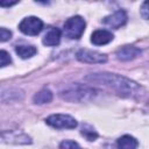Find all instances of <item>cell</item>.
Wrapping results in <instances>:
<instances>
[{"mask_svg":"<svg viewBox=\"0 0 149 149\" xmlns=\"http://www.w3.org/2000/svg\"><path fill=\"white\" fill-rule=\"evenodd\" d=\"M85 80L108 86L114 90L118 94L127 98L139 97L143 92V88L135 81L114 73H92L86 76Z\"/></svg>","mask_w":149,"mask_h":149,"instance_id":"1","label":"cell"},{"mask_svg":"<svg viewBox=\"0 0 149 149\" xmlns=\"http://www.w3.org/2000/svg\"><path fill=\"white\" fill-rule=\"evenodd\" d=\"M113 34L106 29H98L91 35V42L95 45H104L113 40Z\"/></svg>","mask_w":149,"mask_h":149,"instance_id":"9","label":"cell"},{"mask_svg":"<svg viewBox=\"0 0 149 149\" xmlns=\"http://www.w3.org/2000/svg\"><path fill=\"white\" fill-rule=\"evenodd\" d=\"M127 21V14L125 10H116L113 14L106 16L104 19V23L106 26H108L109 28H120L121 26H123Z\"/></svg>","mask_w":149,"mask_h":149,"instance_id":"8","label":"cell"},{"mask_svg":"<svg viewBox=\"0 0 149 149\" xmlns=\"http://www.w3.org/2000/svg\"><path fill=\"white\" fill-rule=\"evenodd\" d=\"M59 149H80L79 144L74 141L71 140H65L63 142H61L59 144Z\"/></svg>","mask_w":149,"mask_h":149,"instance_id":"16","label":"cell"},{"mask_svg":"<svg viewBox=\"0 0 149 149\" xmlns=\"http://www.w3.org/2000/svg\"><path fill=\"white\" fill-rule=\"evenodd\" d=\"M81 134H83L88 141H94V140L98 137L97 132H95L93 128H91L90 126H85V127H83V129H81Z\"/></svg>","mask_w":149,"mask_h":149,"instance_id":"15","label":"cell"},{"mask_svg":"<svg viewBox=\"0 0 149 149\" xmlns=\"http://www.w3.org/2000/svg\"><path fill=\"white\" fill-rule=\"evenodd\" d=\"M34 102L35 104H38V105H42V104H48L52 100V93L49 88H43L41 90L40 92H37L34 98H33Z\"/></svg>","mask_w":149,"mask_h":149,"instance_id":"13","label":"cell"},{"mask_svg":"<svg viewBox=\"0 0 149 149\" xmlns=\"http://www.w3.org/2000/svg\"><path fill=\"white\" fill-rule=\"evenodd\" d=\"M63 30L66 37L71 40H77L83 35L85 30V21L81 16H72L65 21Z\"/></svg>","mask_w":149,"mask_h":149,"instance_id":"3","label":"cell"},{"mask_svg":"<svg viewBox=\"0 0 149 149\" xmlns=\"http://www.w3.org/2000/svg\"><path fill=\"white\" fill-rule=\"evenodd\" d=\"M43 44L47 47H55L61 42V31L57 28H50L43 37Z\"/></svg>","mask_w":149,"mask_h":149,"instance_id":"11","label":"cell"},{"mask_svg":"<svg viewBox=\"0 0 149 149\" xmlns=\"http://www.w3.org/2000/svg\"><path fill=\"white\" fill-rule=\"evenodd\" d=\"M10 62H12V58H10L9 54L5 50H0V68L10 64Z\"/></svg>","mask_w":149,"mask_h":149,"instance_id":"17","label":"cell"},{"mask_svg":"<svg viewBox=\"0 0 149 149\" xmlns=\"http://www.w3.org/2000/svg\"><path fill=\"white\" fill-rule=\"evenodd\" d=\"M45 122L56 129H73L78 125L76 119L68 114H52L47 118Z\"/></svg>","mask_w":149,"mask_h":149,"instance_id":"4","label":"cell"},{"mask_svg":"<svg viewBox=\"0 0 149 149\" xmlns=\"http://www.w3.org/2000/svg\"><path fill=\"white\" fill-rule=\"evenodd\" d=\"M139 142L130 135H123L118 140V149H136Z\"/></svg>","mask_w":149,"mask_h":149,"instance_id":"12","label":"cell"},{"mask_svg":"<svg viewBox=\"0 0 149 149\" xmlns=\"http://www.w3.org/2000/svg\"><path fill=\"white\" fill-rule=\"evenodd\" d=\"M61 97L71 102H81V101H87L91 100L95 95L94 88L83 85V84H71L65 86L61 91Z\"/></svg>","mask_w":149,"mask_h":149,"instance_id":"2","label":"cell"},{"mask_svg":"<svg viewBox=\"0 0 149 149\" xmlns=\"http://www.w3.org/2000/svg\"><path fill=\"white\" fill-rule=\"evenodd\" d=\"M140 54H141V50L139 48L133 45H125L116 51V57L120 61H132L137 56H140Z\"/></svg>","mask_w":149,"mask_h":149,"instance_id":"10","label":"cell"},{"mask_svg":"<svg viewBox=\"0 0 149 149\" xmlns=\"http://www.w3.org/2000/svg\"><path fill=\"white\" fill-rule=\"evenodd\" d=\"M17 1H0V6L1 7H10L13 5H16Z\"/></svg>","mask_w":149,"mask_h":149,"instance_id":"20","label":"cell"},{"mask_svg":"<svg viewBox=\"0 0 149 149\" xmlns=\"http://www.w3.org/2000/svg\"><path fill=\"white\" fill-rule=\"evenodd\" d=\"M141 14L143 16V19H148V3L147 2H143L142 5V8H141Z\"/></svg>","mask_w":149,"mask_h":149,"instance_id":"19","label":"cell"},{"mask_svg":"<svg viewBox=\"0 0 149 149\" xmlns=\"http://www.w3.org/2000/svg\"><path fill=\"white\" fill-rule=\"evenodd\" d=\"M19 28L23 34L34 36L41 33V30L43 29V22L36 16H28L20 22Z\"/></svg>","mask_w":149,"mask_h":149,"instance_id":"5","label":"cell"},{"mask_svg":"<svg viewBox=\"0 0 149 149\" xmlns=\"http://www.w3.org/2000/svg\"><path fill=\"white\" fill-rule=\"evenodd\" d=\"M0 140L10 144H28L31 143V139L24 133L20 132H3L0 134Z\"/></svg>","mask_w":149,"mask_h":149,"instance_id":"7","label":"cell"},{"mask_svg":"<svg viewBox=\"0 0 149 149\" xmlns=\"http://www.w3.org/2000/svg\"><path fill=\"white\" fill-rule=\"evenodd\" d=\"M15 51L21 58L26 59L33 57L36 54V48L34 45H16Z\"/></svg>","mask_w":149,"mask_h":149,"instance_id":"14","label":"cell"},{"mask_svg":"<svg viewBox=\"0 0 149 149\" xmlns=\"http://www.w3.org/2000/svg\"><path fill=\"white\" fill-rule=\"evenodd\" d=\"M12 37V31L6 29V28H0V42H6L10 40Z\"/></svg>","mask_w":149,"mask_h":149,"instance_id":"18","label":"cell"},{"mask_svg":"<svg viewBox=\"0 0 149 149\" xmlns=\"http://www.w3.org/2000/svg\"><path fill=\"white\" fill-rule=\"evenodd\" d=\"M77 59L83 63H88V64H102L107 62V56L98 51H93L88 49H80L77 52Z\"/></svg>","mask_w":149,"mask_h":149,"instance_id":"6","label":"cell"}]
</instances>
